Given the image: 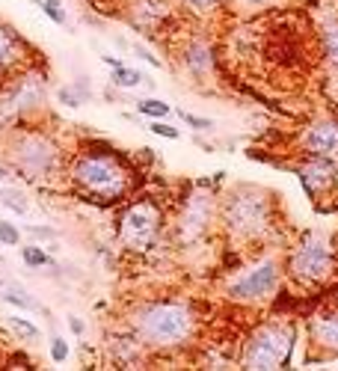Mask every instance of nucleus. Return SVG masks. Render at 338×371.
I'll return each instance as SVG.
<instances>
[{
    "instance_id": "nucleus-1",
    "label": "nucleus",
    "mask_w": 338,
    "mask_h": 371,
    "mask_svg": "<svg viewBox=\"0 0 338 371\" xmlns=\"http://www.w3.org/2000/svg\"><path fill=\"white\" fill-rule=\"evenodd\" d=\"M69 182L78 193L95 205H113L131 193L134 175L128 164L122 161L113 148L87 146L71 157L69 164Z\"/></svg>"
},
{
    "instance_id": "nucleus-2",
    "label": "nucleus",
    "mask_w": 338,
    "mask_h": 371,
    "mask_svg": "<svg viewBox=\"0 0 338 371\" xmlns=\"http://www.w3.org/2000/svg\"><path fill=\"white\" fill-rule=\"evenodd\" d=\"M131 330L152 351H175L193 342L196 312L184 300H152L131 315Z\"/></svg>"
},
{
    "instance_id": "nucleus-3",
    "label": "nucleus",
    "mask_w": 338,
    "mask_h": 371,
    "mask_svg": "<svg viewBox=\"0 0 338 371\" xmlns=\"http://www.w3.org/2000/svg\"><path fill=\"white\" fill-rule=\"evenodd\" d=\"M6 164L12 173L33 184H48L54 182L62 169V148L45 128L36 125H18V128L6 131Z\"/></svg>"
},
{
    "instance_id": "nucleus-4",
    "label": "nucleus",
    "mask_w": 338,
    "mask_h": 371,
    "mask_svg": "<svg viewBox=\"0 0 338 371\" xmlns=\"http://www.w3.org/2000/svg\"><path fill=\"white\" fill-rule=\"evenodd\" d=\"M220 223L238 241H261L273 229V205L264 190L238 187L220 205Z\"/></svg>"
},
{
    "instance_id": "nucleus-5",
    "label": "nucleus",
    "mask_w": 338,
    "mask_h": 371,
    "mask_svg": "<svg viewBox=\"0 0 338 371\" xmlns=\"http://www.w3.org/2000/svg\"><path fill=\"white\" fill-rule=\"evenodd\" d=\"M42 104H45V78L33 71V66H24L6 83H0V134L33 119Z\"/></svg>"
},
{
    "instance_id": "nucleus-6",
    "label": "nucleus",
    "mask_w": 338,
    "mask_h": 371,
    "mask_svg": "<svg viewBox=\"0 0 338 371\" xmlns=\"http://www.w3.org/2000/svg\"><path fill=\"white\" fill-rule=\"evenodd\" d=\"M294 351V327L282 321H270L256 327L247 342L240 365L249 371H273V368H288V359Z\"/></svg>"
},
{
    "instance_id": "nucleus-7",
    "label": "nucleus",
    "mask_w": 338,
    "mask_h": 371,
    "mask_svg": "<svg viewBox=\"0 0 338 371\" xmlns=\"http://www.w3.org/2000/svg\"><path fill=\"white\" fill-rule=\"evenodd\" d=\"M282 270L300 285H321L335 273V250L321 235H303L291 247Z\"/></svg>"
},
{
    "instance_id": "nucleus-8",
    "label": "nucleus",
    "mask_w": 338,
    "mask_h": 371,
    "mask_svg": "<svg viewBox=\"0 0 338 371\" xmlns=\"http://www.w3.org/2000/svg\"><path fill=\"white\" fill-rule=\"evenodd\" d=\"M163 229V214L152 199H136L119 217V243L131 252H149Z\"/></svg>"
},
{
    "instance_id": "nucleus-9",
    "label": "nucleus",
    "mask_w": 338,
    "mask_h": 371,
    "mask_svg": "<svg viewBox=\"0 0 338 371\" xmlns=\"http://www.w3.org/2000/svg\"><path fill=\"white\" fill-rule=\"evenodd\" d=\"M279 279H282V264L276 259H261L244 277L229 285L226 297L235 303H264L276 294Z\"/></svg>"
},
{
    "instance_id": "nucleus-10",
    "label": "nucleus",
    "mask_w": 338,
    "mask_h": 371,
    "mask_svg": "<svg viewBox=\"0 0 338 371\" xmlns=\"http://www.w3.org/2000/svg\"><path fill=\"white\" fill-rule=\"evenodd\" d=\"M211 217H214V199H211V193H193L184 202L181 217H178V226H175L178 243L190 247V243L202 241L211 226Z\"/></svg>"
},
{
    "instance_id": "nucleus-11",
    "label": "nucleus",
    "mask_w": 338,
    "mask_h": 371,
    "mask_svg": "<svg viewBox=\"0 0 338 371\" xmlns=\"http://www.w3.org/2000/svg\"><path fill=\"white\" fill-rule=\"evenodd\" d=\"M297 178L305 190V196L312 202H318L321 190H332L338 184V169L332 157H318V155H305V161L297 166Z\"/></svg>"
},
{
    "instance_id": "nucleus-12",
    "label": "nucleus",
    "mask_w": 338,
    "mask_h": 371,
    "mask_svg": "<svg viewBox=\"0 0 338 371\" xmlns=\"http://www.w3.org/2000/svg\"><path fill=\"white\" fill-rule=\"evenodd\" d=\"M300 148L305 155H318V157H338V119H314L309 128L300 134Z\"/></svg>"
},
{
    "instance_id": "nucleus-13",
    "label": "nucleus",
    "mask_w": 338,
    "mask_h": 371,
    "mask_svg": "<svg viewBox=\"0 0 338 371\" xmlns=\"http://www.w3.org/2000/svg\"><path fill=\"white\" fill-rule=\"evenodd\" d=\"M309 342L321 347L323 356H338V309H318L309 315Z\"/></svg>"
},
{
    "instance_id": "nucleus-14",
    "label": "nucleus",
    "mask_w": 338,
    "mask_h": 371,
    "mask_svg": "<svg viewBox=\"0 0 338 371\" xmlns=\"http://www.w3.org/2000/svg\"><path fill=\"white\" fill-rule=\"evenodd\" d=\"M125 18L131 21L134 30L152 36L169 18V3L166 0H128V12H125Z\"/></svg>"
},
{
    "instance_id": "nucleus-15",
    "label": "nucleus",
    "mask_w": 338,
    "mask_h": 371,
    "mask_svg": "<svg viewBox=\"0 0 338 371\" xmlns=\"http://www.w3.org/2000/svg\"><path fill=\"white\" fill-rule=\"evenodd\" d=\"M24 66H27V45L12 27H6L0 21V83H6Z\"/></svg>"
},
{
    "instance_id": "nucleus-16",
    "label": "nucleus",
    "mask_w": 338,
    "mask_h": 371,
    "mask_svg": "<svg viewBox=\"0 0 338 371\" xmlns=\"http://www.w3.org/2000/svg\"><path fill=\"white\" fill-rule=\"evenodd\" d=\"M181 66L187 69L190 78L196 80H205L217 71V57H214V48L208 45L205 39H190L187 45L181 48Z\"/></svg>"
},
{
    "instance_id": "nucleus-17",
    "label": "nucleus",
    "mask_w": 338,
    "mask_h": 371,
    "mask_svg": "<svg viewBox=\"0 0 338 371\" xmlns=\"http://www.w3.org/2000/svg\"><path fill=\"white\" fill-rule=\"evenodd\" d=\"M113 359L119 365H140L143 363V351L145 345L140 342V336L131 330V336H122V338H113Z\"/></svg>"
},
{
    "instance_id": "nucleus-18",
    "label": "nucleus",
    "mask_w": 338,
    "mask_h": 371,
    "mask_svg": "<svg viewBox=\"0 0 338 371\" xmlns=\"http://www.w3.org/2000/svg\"><path fill=\"white\" fill-rule=\"evenodd\" d=\"M321 48L326 62L338 71V18H330L321 24Z\"/></svg>"
},
{
    "instance_id": "nucleus-19",
    "label": "nucleus",
    "mask_w": 338,
    "mask_h": 371,
    "mask_svg": "<svg viewBox=\"0 0 338 371\" xmlns=\"http://www.w3.org/2000/svg\"><path fill=\"white\" fill-rule=\"evenodd\" d=\"M110 83L116 89H136V87H152V80L145 78L143 71H136V69H131V66H122L119 69H113V74H110Z\"/></svg>"
},
{
    "instance_id": "nucleus-20",
    "label": "nucleus",
    "mask_w": 338,
    "mask_h": 371,
    "mask_svg": "<svg viewBox=\"0 0 338 371\" xmlns=\"http://www.w3.org/2000/svg\"><path fill=\"white\" fill-rule=\"evenodd\" d=\"M89 98H92V92L87 87V80H75V83H69V87L57 89V101L66 104V107H80V104H87Z\"/></svg>"
},
{
    "instance_id": "nucleus-21",
    "label": "nucleus",
    "mask_w": 338,
    "mask_h": 371,
    "mask_svg": "<svg viewBox=\"0 0 338 371\" xmlns=\"http://www.w3.org/2000/svg\"><path fill=\"white\" fill-rule=\"evenodd\" d=\"M226 0H178V9H184L187 15L193 18H208L214 15L217 9H223Z\"/></svg>"
},
{
    "instance_id": "nucleus-22",
    "label": "nucleus",
    "mask_w": 338,
    "mask_h": 371,
    "mask_svg": "<svg viewBox=\"0 0 338 371\" xmlns=\"http://www.w3.org/2000/svg\"><path fill=\"white\" fill-rule=\"evenodd\" d=\"M0 205L9 208V211H15V214H30V199L21 193L18 187H0Z\"/></svg>"
},
{
    "instance_id": "nucleus-23",
    "label": "nucleus",
    "mask_w": 338,
    "mask_h": 371,
    "mask_svg": "<svg viewBox=\"0 0 338 371\" xmlns=\"http://www.w3.org/2000/svg\"><path fill=\"white\" fill-rule=\"evenodd\" d=\"M0 300L9 303V306H18V309H24V312H42V315H48V312L33 300V297H27V291H21V288H6L3 294H0Z\"/></svg>"
},
{
    "instance_id": "nucleus-24",
    "label": "nucleus",
    "mask_w": 338,
    "mask_h": 371,
    "mask_svg": "<svg viewBox=\"0 0 338 371\" xmlns=\"http://www.w3.org/2000/svg\"><path fill=\"white\" fill-rule=\"evenodd\" d=\"M6 324H9V330H15V336L21 338V342H39V338H42V330H39L33 321H27V318L9 315Z\"/></svg>"
},
{
    "instance_id": "nucleus-25",
    "label": "nucleus",
    "mask_w": 338,
    "mask_h": 371,
    "mask_svg": "<svg viewBox=\"0 0 338 371\" xmlns=\"http://www.w3.org/2000/svg\"><path fill=\"white\" fill-rule=\"evenodd\" d=\"M21 259H24L27 268H48V264H54L51 252L36 247V243H30V247H21Z\"/></svg>"
},
{
    "instance_id": "nucleus-26",
    "label": "nucleus",
    "mask_w": 338,
    "mask_h": 371,
    "mask_svg": "<svg viewBox=\"0 0 338 371\" xmlns=\"http://www.w3.org/2000/svg\"><path fill=\"white\" fill-rule=\"evenodd\" d=\"M136 113L149 116V119H163V116L172 113V107L161 98H143V101H136Z\"/></svg>"
},
{
    "instance_id": "nucleus-27",
    "label": "nucleus",
    "mask_w": 338,
    "mask_h": 371,
    "mask_svg": "<svg viewBox=\"0 0 338 371\" xmlns=\"http://www.w3.org/2000/svg\"><path fill=\"white\" fill-rule=\"evenodd\" d=\"M42 12H45L54 24L60 27H66L69 24V12H66V6L60 3V0H42Z\"/></svg>"
},
{
    "instance_id": "nucleus-28",
    "label": "nucleus",
    "mask_w": 338,
    "mask_h": 371,
    "mask_svg": "<svg viewBox=\"0 0 338 371\" xmlns=\"http://www.w3.org/2000/svg\"><path fill=\"white\" fill-rule=\"evenodd\" d=\"M0 247H21V232L15 223L0 220Z\"/></svg>"
},
{
    "instance_id": "nucleus-29",
    "label": "nucleus",
    "mask_w": 338,
    "mask_h": 371,
    "mask_svg": "<svg viewBox=\"0 0 338 371\" xmlns=\"http://www.w3.org/2000/svg\"><path fill=\"white\" fill-rule=\"evenodd\" d=\"M235 9H240V12H258V9H270L276 6L279 0H229Z\"/></svg>"
},
{
    "instance_id": "nucleus-30",
    "label": "nucleus",
    "mask_w": 338,
    "mask_h": 371,
    "mask_svg": "<svg viewBox=\"0 0 338 371\" xmlns=\"http://www.w3.org/2000/svg\"><path fill=\"white\" fill-rule=\"evenodd\" d=\"M51 359H54L57 365H62L69 359V342L62 336H54L51 338Z\"/></svg>"
},
{
    "instance_id": "nucleus-31",
    "label": "nucleus",
    "mask_w": 338,
    "mask_h": 371,
    "mask_svg": "<svg viewBox=\"0 0 338 371\" xmlns=\"http://www.w3.org/2000/svg\"><path fill=\"white\" fill-rule=\"evenodd\" d=\"M178 116H181L184 125H190V128H196V131H211L214 128V122L205 119V116H193V113H184V110H178Z\"/></svg>"
},
{
    "instance_id": "nucleus-32",
    "label": "nucleus",
    "mask_w": 338,
    "mask_h": 371,
    "mask_svg": "<svg viewBox=\"0 0 338 371\" xmlns=\"http://www.w3.org/2000/svg\"><path fill=\"white\" fill-rule=\"evenodd\" d=\"M149 131L157 134V137H166V140H178V137H181V131L172 128V125H166V122H161V119H152Z\"/></svg>"
},
{
    "instance_id": "nucleus-33",
    "label": "nucleus",
    "mask_w": 338,
    "mask_h": 371,
    "mask_svg": "<svg viewBox=\"0 0 338 371\" xmlns=\"http://www.w3.org/2000/svg\"><path fill=\"white\" fill-rule=\"evenodd\" d=\"M27 235L30 238H39V241H57V229H51V226H33V223H30Z\"/></svg>"
},
{
    "instance_id": "nucleus-34",
    "label": "nucleus",
    "mask_w": 338,
    "mask_h": 371,
    "mask_svg": "<svg viewBox=\"0 0 338 371\" xmlns=\"http://www.w3.org/2000/svg\"><path fill=\"white\" fill-rule=\"evenodd\" d=\"M134 51H136V57H140V60H145V62H149V66H154V69H161V66H163V62L157 60L149 48H145V45H140V42H134Z\"/></svg>"
},
{
    "instance_id": "nucleus-35",
    "label": "nucleus",
    "mask_w": 338,
    "mask_h": 371,
    "mask_svg": "<svg viewBox=\"0 0 338 371\" xmlns=\"http://www.w3.org/2000/svg\"><path fill=\"white\" fill-rule=\"evenodd\" d=\"M69 330L75 333V336H83V330H87V327H83V321H80V318H75V315H71V318H69Z\"/></svg>"
},
{
    "instance_id": "nucleus-36",
    "label": "nucleus",
    "mask_w": 338,
    "mask_h": 371,
    "mask_svg": "<svg viewBox=\"0 0 338 371\" xmlns=\"http://www.w3.org/2000/svg\"><path fill=\"white\" fill-rule=\"evenodd\" d=\"M9 173H12V169H9V164H0V184L6 182V175H9Z\"/></svg>"
},
{
    "instance_id": "nucleus-37",
    "label": "nucleus",
    "mask_w": 338,
    "mask_h": 371,
    "mask_svg": "<svg viewBox=\"0 0 338 371\" xmlns=\"http://www.w3.org/2000/svg\"><path fill=\"white\" fill-rule=\"evenodd\" d=\"M101 60H104V62H107V66H110V69H119V66H122V60H116V57H101Z\"/></svg>"
}]
</instances>
